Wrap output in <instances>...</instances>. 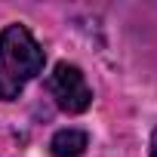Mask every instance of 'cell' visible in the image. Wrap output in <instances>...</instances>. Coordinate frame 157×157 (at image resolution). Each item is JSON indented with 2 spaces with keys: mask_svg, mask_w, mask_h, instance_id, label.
<instances>
[{
  "mask_svg": "<svg viewBox=\"0 0 157 157\" xmlns=\"http://www.w3.org/2000/svg\"><path fill=\"white\" fill-rule=\"evenodd\" d=\"M43 68V49L25 25H10L0 31V99H19L28 80Z\"/></svg>",
  "mask_w": 157,
  "mask_h": 157,
  "instance_id": "obj_1",
  "label": "cell"
},
{
  "mask_svg": "<svg viewBox=\"0 0 157 157\" xmlns=\"http://www.w3.org/2000/svg\"><path fill=\"white\" fill-rule=\"evenodd\" d=\"M46 86H49L56 105H59L62 111H68V114H80V111H86L90 102H93V90L86 86V77L80 74V68H74V65H68V62L56 65V71L49 74Z\"/></svg>",
  "mask_w": 157,
  "mask_h": 157,
  "instance_id": "obj_2",
  "label": "cell"
},
{
  "mask_svg": "<svg viewBox=\"0 0 157 157\" xmlns=\"http://www.w3.org/2000/svg\"><path fill=\"white\" fill-rule=\"evenodd\" d=\"M90 145V136L83 129H59L49 142L52 157H80Z\"/></svg>",
  "mask_w": 157,
  "mask_h": 157,
  "instance_id": "obj_3",
  "label": "cell"
},
{
  "mask_svg": "<svg viewBox=\"0 0 157 157\" xmlns=\"http://www.w3.org/2000/svg\"><path fill=\"white\" fill-rule=\"evenodd\" d=\"M151 157H157V129H154V136H151Z\"/></svg>",
  "mask_w": 157,
  "mask_h": 157,
  "instance_id": "obj_4",
  "label": "cell"
}]
</instances>
